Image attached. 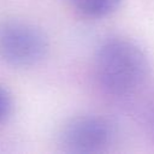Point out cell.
I'll use <instances>...</instances> for the list:
<instances>
[{"mask_svg":"<svg viewBox=\"0 0 154 154\" xmlns=\"http://www.w3.org/2000/svg\"><path fill=\"white\" fill-rule=\"evenodd\" d=\"M14 108V101L12 93L0 83V126L7 123L11 118Z\"/></svg>","mask_w":154,"mask_h":154,"instance_id":"5","label":"cell"},{"mask_svg":"<svg viewBox=\"0 0 154 154\" xmlns=\"http://www.w3.org/2000/svg\"><path fill=\"white\" fill-rule=\"evenodd\" d=\"M93 67L97 84L113 96L136 93L150 71L146 51L137 42L122 36L108 37L99 45Z\"/></svg>","mask_w":154,"mask_h":154,"instance_id":"1","label":"cell"},{"mask_svg":"<svg viewBox=\"0 0 154 154\" xmlns=\"http://www.w3.org/2000/svg\"><path fill=\"white\" fill-rule=\"evenodd\" d=\"M117 135L116 125L101 114H79L69 118L60 128L61 149L73 154H96L111 147Z\"/></svg>","mask_w":154,"mask_h":154,"instance_id":"3","label":"cell"},{"mask_svg":"<svg viewBox=\"0 0 154 154\" xmlns=\"http://www.w3.org/2000/svg\"><path fill=\"white\" fill-rule=\"evenodd\" d=\"M81 14L89 18H103L117 11L124 0H69Z\"/></svg>","mask_w":154,"mask_h":154,"instance_id":"4","label":"cell"},{"mask_svg":"<svg viewBox=\"0 0 154 154\" xmlns=\"http://www.w3.org/2000/svg\"><path fill=\"white\" fill-rule=\"evenodd\" d=\"M49 41L36 24L23 19L0 22V61L12 67H31L48 54Z\"/></svg>","mask_w":154,"mask_h":154,"instance_id":"2","label":"cell"},{"mask_svg":"<svg viewBox=\"0 0 154 154\" xmlns=\"http://www.w3.org/2000/svg\"><path fill=\"white\" fill-rule=\"evenodd\" d=\"M147 128L149 130V134L154 138V103L150 106L147 114Z\"/></svg>","mask_w":154,"mask_h":154,"instance_id":"6","label":"cell"}]
</instances>
